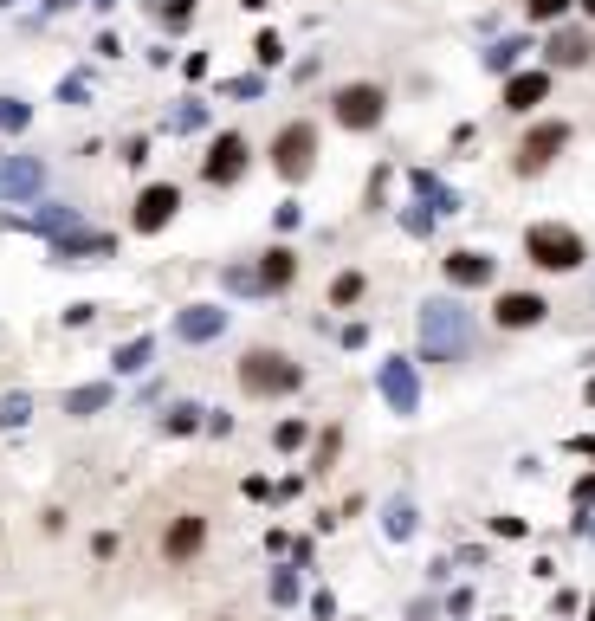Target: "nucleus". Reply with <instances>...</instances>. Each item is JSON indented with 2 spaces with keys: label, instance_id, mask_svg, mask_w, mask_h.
Here are the masks:
<instances>
[{
  "label": "nucleus",
  "instance_id": "f257e3e1",
  "mask_svg": "<svg viewBox=\"0 0 595 621\" xmlns=\"http://www.w3.org/2000/svg\"><path fill=\"white\" fill-rule=\"evenodd\" d=\"M524 253H531V266H544V272H576L583 266V240H576L570 227H531L524 233Z\"/></svg>",
  "mask_w": 595,
  "mask_h": 621
},
{
  "label": "nucleus",
  "instance_id": "f03ea898",
  "mask_svg": "<svg viewBox=\"0 0 595 621\" xmlns=\"http://www.w3.org/2000/svg\"><path fill=\"white\" fill-rule=\"evenodd\" d=\"M240 382H246V395H285V389H298V363L279 350H253L240 363Z\"/></svg>",
  "mask_w": 595,
  "mask_h": 621
},
{
  "label": "nucleus",
  "instance_id": "7ed1b4c3",
  "mask_svg": "<svg viewBox=\"0 0 595 621\" xmlns=\"http://www.w3.org/2000/svg\"><path fill=\"white\" fill-rule=\"evenodd\" d=\"M317 156V130L311 123H292V130H279V143H272V169L285 175V182H298L304 169H311Z\"/></svg>",
  "mask_w": 595,
  "mask_h": 621
},
{
  "label": "nucleus",
  "instance_id": "20e7f679",
  "mask_svg": "<svg viewBox=\"0 0 595 621\" xmlns=\"http://www.w3.org/2000/svg\"><path fill=\"white\" fill-rule=\"evenodd\" d=\"M570 143V123H537L531 136L518 143V175H537V169H550V156Z\"/></svg>",
  "mask_w": 595,
  "mask_h": 621
},
{
  "label": "nucleus",
  "instance_id": "39448f33",
  "mask_svg": "<svg viewBox=\"0 0 595 621\" xmlns=\"http://www.w3.org/2000/svg\"><path fill=\"white\" fill-rule=\"evenodd\" d=\"M337 123H343V130H376V123H382V91L376 85L337 91Z\"/></svg>",
  "mask_w": 595,
  "mask_h": 621
},
{
  "label": "nucleus",
  "instance_id": "423d86ee",
  "mask_svg": "<svg viewBox=\"0 0 595 621\" xmlns=\"http://www.w3.org/2000/svg\"><path fill=\"white\" fill-rule=\"evenodd\" d=\"M550 305H544V298H537V292H505V298H498V324H505V330H531L537 324V317H544Z\"/></svg>",
  "mask_w": 595,
  "mask_h": 621
},
{
  "label": "nucleus",
  "instance_id": "0eeeda50",
  "mask_svg": "<svg viewBox=\"0 0 595 621\" xmlns=\"http://www.w3.org/2000/svg\"><path fill=\"white\" fill-rule=\"evenodd\" d=\"M240 169H246V143H240V136H220L214 162H207V182H233Z\"/></svg>",
  "mask_w": 595,
  "mask_h": 621
},
{
  "label": "nucleus",
  "instance_id": "6e6552de",
  "mask_svg": "<svg viewBox=\"0 0 595 621\" xmlns=\"http://www.w3.org/2000/svg\"><path fill=\"white\" fill-rule=\"evenodd\" d=\"M544 91H550L544 72H518V78L505 85V110H537V104H544Z\"/></svg>",
  "mask_w": 595,
  "mask_h": 621
},
{
  "label": "nucleus",
  "instance_id": "1a4fd4ad",
  "mask_svg": "<svg viewBox=\"0 0 595 621\" xmlns=\"http://www.w3.org/2000/svg\"><path fill=\"white\" fill-rule=\"evenodd\" d=\"M175 201H182V195H175V188H149V195L136 201V227H143V233H156L162 220L175 214Z\"/></svg>",
  "mask_w": 595,
  "mask_h": 621
},
{
  "label": "nucleus",
  "instance_id": "9d476101",
  "mask_svg": "<svg viewBox=\"0 0 595 621\" xmlns=\"http://www.w3.org/2000/svg\"><path fill=\"white\" fill-rule=\"evenodd\" d=\"M447 279H453V285H486V279H492V259H486V253H453V259H447Z\"/></svg>",
  "mask_w": 595,
  "mask_h": 621
},
{
  "label": "nucleus",
  "instance_id": "9b49d317",
  "mask_svg": "<svg viewBox=\"0 0 595 621\" xmlns=\"http://www.w3.org/2000/svg\"><path fill=\"white\" fill-rule=\"evenodd\" d=\"M589 33H557V39H550V59H557V65H589Z\"/></svg>",
  "mask_w": 595,
  "mask_h": 621
},
{
  "label": "nucleus",
  "instance_id": "f8f14e48",
  "mask_svg": "<svg viewBox=\"0 0 595 621\" xmlns=\"http://www.w3.org/2000/svg\"><path fill=\"white\" fill-rule=\"evenodd\" d=\"M201 537H207V531H201V518H182V524H175V531H169V557L182 563L188 550H201Z\"/></svg>",
  "mask_w": 595,
  "mask_h": 621
},
{
  "label": "nucleus",
  "instance_id": "ddd939ff",
  "mask_svg": "<svg viewBox=\"0 0 595 621\" xmlns=\"http://www.w3.org/2000/svg\"><path fill=\"white\" fill-rule=\"evenodd\" d=\"M285 279H292V253L279 246V253H266V285H285Z\"/></svg>",
  "mask_w": 595,
  "mask_h": 621
},
{
  "label": "nucleus",
  "instance_id": "4468645a",
  "mask_svg": "<svg viewBox=\"0 0 595 621\" xmlns=\"http://www.w3.org/2000/svg\"><path fill=\"white\" fill-rule=\"evenodd\" d=\"M356 292H363V279H356V272H343V279L337 285H330V298H337V305H350V298Z\"/></svg>",
  "mask_w": 595,
  "mask_h": 621
},
{
  "label": "nucleus",
  "instance_id": "2eb2a0df",
  "mask_svg": "<svg viewBox=\"0 0 595 621\" xmlns=\"http://www.w3.org/2000/svg\"><path fill=\"white\" fill-rule=\"evenodd\" d=\"M524 7H531V20H557V13L570 7V0H524Z\"/></svg>",
  "mask_w": 595,
  "mask_h": 621
},
{
  "label": "nucleus",
  "instance_id": "dca6fc26",
  "mask_svg": "<svg viewBox=\"0 0 595 621\" xmlns=\"http://www.w3.org/2000/svg\"><path fill=\"white\" fill-rule=\"evenodd\" d=\"M583 13H589V20H595V0H583Z\"/></svg>",
  "mask_w": 595,
  "mask_h": 621
}]
</instances>
